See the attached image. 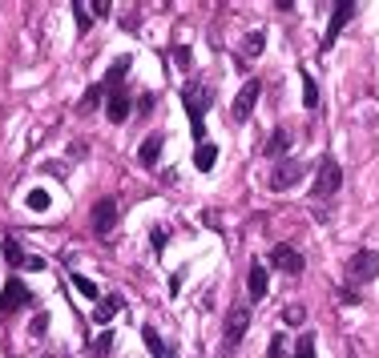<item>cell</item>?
<instances>
[{
  "instance_id": "obj_20",
  "label": "cell",
  "mask_w": 379,
  "mask_h": 358,
  "mask_svg": "<svg viewBox=\"0 0 379 358\" xmlns=\"http://www.w3.org/2000/svg\"><path fill=\"white\" fill-rule=\"evenodd\" d=\"M73 286H77V290H81L85 298H89V302H93V306H97L101 290H97V282H93V278H85V274H73Z\"/></svg>"
},
{
  "instance_id": "obj_25",
  "label": "cell",
  "mask_w": 379,
  "mask_h": 358,
  "mask_svg": "<svg viewBox=\"0 0 379 358\" xmlns=\"http://www.w3.org/2000/svg\"><path fill=\"white\" fill-rule=\"evenodd\" d=\"M149 242H153V250L162 254L165 242H170V229H165V226H153V229H149Z\"/></svg>"
},
{
  "instance_id": "obj_17",
  "label": "cell",
  "mask_w": 379,
  "mask_h": 358,
  "mask_svg": "<svg viewBox=\"0 0 379 358\" xmlns=\"http://www.w3.org/2000/svg\"><path fill=\"white\" fill-rule=\"evenodd\" d=\"M287 149H291V133H287V129H275V133H270V141H266V153L282 162V153H287Z\"/></svg>"
},
{
  "instance_id": "obj_10",
  "label": "cell",
  "mask_w": 379,
  "mask_h": 358,
  "mask_svg": "<svg viewBox=\"0 0 379 358\" xmlns=\"http://www.w3.org/2000/svg\"><path fill=\"white\" fill-rule=\"evenodd\" d=\"M270 262L279 266L282 274H291V278L303 274V254H298V250H291V245H282V242L270 250Z\"/></svg>"
},
{
  "instance_id": "obj_18",
  "label": "cell",
  "mask_w": 379,
  "mask_h": 358,
  "mask_svg": "<svg viewBox=\"0 0 379 358\" xmlns=\"http://www.w3.org/2000/svg\"><path fill=\"white\" fill-rule=\"evenodd\" d=\"M214 162H218V145L202 141L198 153H194V169H214Z\"/></svg>"
},
{
  "instance_id": "obj_1",
  "label": "cell",
  "mask_w": 379,
  "mask_h": 358,
  "mask_svg": "<svg viewBox=\"0 0 379 358\" xmlns=\"http://www.w3.org/2000/svg\"><path fill=\"white\" fill-rule=\"evenodd\" d=\"M210 101H214V89L202 81H186V89H181V105H186V117H190V125H194V137H206V125H202V117H206V109H210Z\"/></svg>"
},
{
  "instance_id": "obj_6",
  "label": "cell",
  "mask_w": 379,
  "mask_h": 358,
  "mask_svg": "<svg viewBox=\"0 0 379 358\" xmlns=\"http://www.w3.org/2000/svg\"><path fill=\"white\" fill-rule=\"evenodd\" d=\"M259 97H263V85H259V77H254V81H247L242 89H238V97H234L230 117H234V121H250L254 105H259Z\"/></svg>"
},
{
  "instance_id": "obj_15",
  "label": "cell",
  "mask_w": 379,
  "mask_h": 358,
  "mask_svg": "<svg viewBox=\"0 0 379 358\" xmlns=\"http://www.w3.org/2000/svg\"><path fill=\"white\" fill-rule=\"evenodd\" d=\"M162 137H158V133H153V137H146V141H142V149H137V157H142V165H158V157H162Z\"/></svg>"
},
{
  "instance_id": "obj_29",
  "label": "cell",
  "mask_w": 379,
  "mask_h": 358,
  "mask_svg": "<svg viewBox=\"0 0 379 358\" xmlns=\"http://www.w3.org/2000/svg\"><path fill=\"white\" fill-rule=\"evenodd\" d=\"M73 13H77V29H89V4H81V0H77V4H73Z\"/></svg>"
},
{
  "instance_id": "obj_13",
  "label": "cell",
  "mask_w": 379,
  "mask_h": 358,
  "mask_svg": "<svg viewBox=\"0 0 379 358\" xmlns=\"http://www.w3.org/2000/svg\"><path fill=\"white\" fill-rule=\"evenodd\" d=\"M105 117H109L113 125H121V121L130 117V97H125L121 89H113V93H109V105H105Z\"/></svg>"
},
{
  "instance_id": "obj_8",
  "label": "cell",
  "mask_w": 379,
  "mask_h": 358,
  "mask_svg": "<svg viewBox=\"0 0 379 358\" xmlns=\"http://www.w3.org/2000/svg\"><path fill=\"white\" fill-rule=\"evenodd\" d=\"M29 298H33V294L25 290L17 278H8V282H4V298H0V318H13L20 306H29Z\"/></svg>"
},
{
  "instance_id": "obj_31",
  "label": "cell",
  "mask_w": 379,
  "mask_h": 358,
  "mask_svg": "<svg viewBox=\"0 0 379 358\" xmlns=\"http://www.w3.org/2000/svg\"><path fill=\"white\" fill-rule=\"evenodd\" d=\"M25 266H29V270L36 274V270H45V258H36V254H29V258H25Z\"/></svg>"
},
{
  "instance_id": "obj_9",
  "label": "cell",
  "mask_w": 379,
  "mask_h": 358,
  "mask_svg": "<svg viewBox=\"0 0 379 358\" xmlns=\"http://www.w3.org/2000/svg\"><path fill=\"white\" fill-rule=\"evenodd\" d=\"M117 226V201L113 197H101L97 206H93V234L97 238H109Z\"/></svg>"
},
{
  "instance_id": "obj_22",
  "label": "cell",
  "mask_w": 379,
  "mask_h": 358,
  "mask_svg": "<svg viewBox=\"0 0 379 358\" xmlns=\"http://www.w3.org/2000/svg\"><path fill=\"white\" fill-rule=\"evenodd\" d=\"M4 258H8V266H25V258H29V254L20 250L17 238H4Z\"/></svg>"
},
{
  "instance_id": "obj_33",
  "label": "cell",
  "mask_w": 379,
  "mask_h": 358,
  "mask_svg": "<svg viewBox=\"0 0 379 358\" xmlns=\"http://www.w3.org/2000/svg\"><path fill=\"white\" fill-rule=\"evenodd\" d=\"M270 358H282V334H275V338H270Z\"/></svg>"
},
{
  "instance_id": "obj_12",
  "label": "cell",
  "mask_w": 379,
  "mask_h": 358,
  "mask_svg": "<svg viewBox=\"0 0 379 358\" xmlns=\"http://www.w3.org/2000/svg\"><path fill=\"white\" fill-rule=\"evenodd\" d=\"M266 266L263 262H250V270H247V290H250V298L259 302V298H266Z\"/></svg>"
},
{
  "instance_id": "obj_30",
  "label": "cell",
  "mask_w": 379,
  "mask_h": 358,
  "mask_svg": "<svg viewBox=\"0 0 379 358\" xmlns=\"http://www.w3.org/2000/svg\"><path fill=\"white\" fill-rule=\"evenodd\" d=\"M263 52V33H250L247 36V57H259Z\"/></svg>"
},
{
  "instance_id": "obj_3",
  "label": "cell",
  "mask_w": 379,
  "mask_h": 358,
  "mask_svg": "<svg viewBox=\"0 0 379 358\" xmlns=\"http://www.w3.org/2000/svg\"><path fill=\"white\" fill-rule=\"evenodd\" d=\"M347 278L351 282H375L379 278V254L375 250H355L347 262Z\"/></svg>"
},
{
  "instance_id": "obj_28",
  "label": "cell",
  "mask_w": 379,
  "mask_h": 358,
  "mask_svg": "<svg viewBox=\"0 0 379 358\" xmlns=\"http://www.w3.org/2000/svg\"><path fill=\"white\" fill-rule=\"evenodd\" d=\"M45 330H49V314H36L33 326H29V334H33V338H45Z\"/></svg>"
},
{
  "instance_id": "obj_16",
  "label": "cell",
  "mask_w": 379,
  "mask_h": 358,
  "mask_svg": "<svg viewBox=\"0 0 379 358\" xmlns=\"http://www.w3.org/2000/svg\"><path fill=\"white\" fill-rule=\"evenodd\" d=\"M130 73V57H117L113 65H109V73H105V89L113 93V89H121V77Z\"/></svg>"
},
{
  "instance_id": "obj_32",
  "label": "cell",
  "mask_w": 379,
  "mask_h": 358,
  "mask_svg": "<svg viewBox=\"0 0 379 358\" xmlns=\"http://www.w3.org/2000/svg\"><path fill=\"white\" fill-rule=\"evenodd\" d=\"M93 17H109V0H93Z\"/></svg>"
},
{
  "instance_id": "obj_7",
  "label": "cell",
  "mask_w": 379,
  "mask_h": 358,
  "mask_svg": "<svg viewBox=\"0 0 379 358\" xmlns=\"http://www.w3.org/2000/svg\"><path fill=\"white\" fill-rule=\"evenodd\" d=\"M351 13H355L351 0H339V4H335V13H331V20H327V33H323V41H319V49H331V45L339 41V33H343L347 20H351Z\"/></svg>"
},
{
  "instance_id": "obj_2",
  "label": "cell",
  "mask_w": 379,
  "mask_h": 358,
  "mask_svg": "<svg viewBox=\"0 0 379 358\" xmlns=\"http://www.w3.org/2000/svg\"><path fill=\"white\" fill-rule=\"evenodd\" d=\"M339 185H343V169H339V162H335V157H323V162H319V169H315V189H311V197H315V201H323V197H331Z\"/></svg>"
},
{
  "instance_id": "obj_4",
  "label": "cell",
  "mask_w": 379,
  "mask_h": 358,
  "mask_svg": "<svg viewBox=\"0 0 379 358\" xmlns=\"http://www.w3.org/2000/svg\"><path fill=\"white\" fill-rule=\"evenodd\" d=\"M303 173H307V165L303 162H295V157H282L275 169H270V189H295L298 181H303Z\"/></svg>"
},
{
  "instance_id": "obj_11",
  "label": "cell",
  "mask_w": 379,
  "mask_h": 358,
  "mask_svg": "<svg viewBox=\"0 0 379 358\" xmlns=\"http://www.w3.org/2000/svg\"><path fill=\"white\" fill-rule=\"evenodd\" d=\"M121 306H125V298H121V294H105V298H97V306H93V322L105 326Z\"/></svg>"
},
{
  "instance_id": "obj_19",
  "label": "cell",
  "mask_w": 379,
  "mask_h": 358,
  "mask_svg": "<svg viewBox=\"0 0 379 358\" xmlns=\"http://www.w3.org/2000/svg\"><path fill=\"white\" fill-rule=\"evenodd\" d=\"M101 93H105V85H93V89H85V97H81V105H77V113H93L101 105Z\"/></svg>"
},
{
  "instance_id": "obj_14",
  "label": "cell",
  "mask_w": 379,
  "mask_h": 358,
  "mask_svg": "<svg viewBox=\"0 0 379 358\" xmlns=\"http://www.w3.org/2000/svg\"><path fill=\"white\" fill-rule=\"evenodd\" d=\"M142 338H146V346H149V355L153 358H174V350H170V342L153 330V326H142Z\"/></svg>"
},
{
  "instance_id": "obj_5",
  "label": "cell",
  "mask_w": 379,
  "mask_h": 358,
  "mask_svg": "<svg viewBox=\"0 0 379 358\" xmlns=\"http://www.w3.org/2000/svg\"><path fill=\"white\" fill-rule=\"evenodd\" d=\"M247 330H250V306L247 302H234L226 310V346H238L247 338Z\"/></svg>"
},
{
  "instance_id": "obj_23",
  "label": "cell",
  "mask_w": 379,
  "mask_h": 358,
  "mask_svg": "<svg viewBox=\"0 0 379 358\" xmlns=\"http://www.w3.org/2000/svg\"><path fill=\"white\" fill-rule=\"evenodd\" d=\"M109 350H113V330H101L93 342V358H109Z\"/></svg>"
},
{
  "instance_id": "obj_21",
  "label": "cell",
  "mask_w": 379,
  "mask_h": 358,
  "mask_svg": "<svg viewBox=\"0 0 379 358\" xmlns=\"http://www.w3.org/2000/svg\"><path fill=\"white\" fill-rule=\"evenodd\" d=\"M303 105H307V109H319V85H315L311 73H303Z\"/></svg>"
},
{
  "instance_id": "obj_27",
  "label": "cell",
  "mask_w": 379,
  "mask_h": 358,
  "mask_svg": "<svg viewBox=\"0 0 379 358\" xmlns=\"http://www.w3.org/2000/svg\"><path fill=\"white\" fill-rule=\"evenodd\" d=\"M295 358H315V338H311V334H303V338H298Z\"/></svg>"
},
{
  "instance_id": "obj_24",
  "label": "cell",
  "mask_w": 379,
  "mask_h": 358,
  "mask_svg": "<svg viewBox=\"0 0 379 358\" xmlns=\"http://www.w3.org/2000/svg\"><path fill=\"white\" fill-rule=\"evenodd\" d=\"M25 201H29V210H36V213H41V210H49V201H53V197L45 194V189H33V194L25 197Z\"/></svg>"
},
{
  "instance_id": "obj_26",
  "label": "cell",
  "mask_w": 379,
  "mask_h": 358,
  "mask_svg": "<svg viewBox=\"0 0 379 358\" xmlns=\"http://www.w3.org/2000/svg\"><path fill=\"white\" fill-rule=\"evenodd\" d=\"M303 318H307V310L298 306V302H295V306H287V310H282V322H287V326H298Z\"/></svg>"
}]
</instances>
